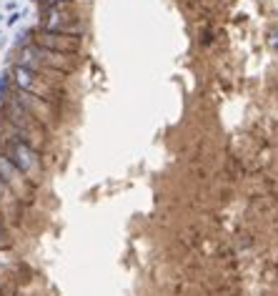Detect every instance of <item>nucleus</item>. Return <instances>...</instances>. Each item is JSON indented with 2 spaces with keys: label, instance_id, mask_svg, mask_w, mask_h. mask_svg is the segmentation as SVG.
Listing matches in <instances>:
<instances>
[{
  "label": "nucleus",
  "instance_id": "6e6552de",
  "mask_svg": "<svg viewBox=\"0 0 278 296\" xmlns=\"http://www.w3.org/2000/svg\"><path fill=\"white\" fill-rule=\"evenodd\" d=\"M0 23H5V18H3V13H0Z\"/></svg>",
  "mask_w": 278,
  "mask_h": 296
},
{
  "label": "nucleus",
  "instance_id": "7ed1b4c3",
  "mask_svg": "<svg viewBox=\"0 0 278 296\" xmlns=\"http://www.w3.org/2000/svg\"><path fill=\"white\" fill-rule=\"evenodd\" d=\"M10 83H13V73L3 71L0 73V103H5L10 98Z\"/></svg>",
  "mask_w": 278,
  "mask_h": 296
},
{
  "label": "nucleus",
  "instance_id": "f257e3e1",
  "mask_svg": "<svg viewBox=\"0 0 278 296\" xmlns=\"http://www.w3.org/2000/svg\"><path fill=\"white\" fill-rule=\"evenodd\" d=\"M15 136V133H13ZM20 173L23 176H33L38 171V156H35V148L28 146L25 141H20V138H10L5 143V153H3Z\"/></svg>",
  "mask_w": 278,
  "mask_h": 296
},
{
  "label": "nucleus",
  "instance_id": "39448f33",
  "mask_svg": "<svg viewBox=\"0 0 278 296\" xmlns=\"http://www.w3.org/2000/svg\"><path fill=\"white\" fill-rule=\"evenodd\" d=\"M40 3H46V5H60V0H40Z\"/></svg>",
  "mask_w": 278,
  "mask_h": 296
},
{
  "label": "nucleus",
  "instance_id": "f03ea898",
  "mask_svg": "<svg viewBox=\"0 0 278 296\" xmlns=\"http://www.w3.org/2000/svg\"><path fill=\"white\" fill-rule=\"evenodd\" d=\"M33 46L46 48V50H53V53H63V55H75L80 50V35H66V33L40 30L33 38Z\"/></svg>",
  "mask_w": 278,
  "mask_h": 296
},
{
  "label": "nucleus",
  "instance_id": "423d86ee",
  "mask_svg": "<svg viewBox=\"0 0 278 296\" xmlns=\"http://www.w3.org/2000/svg\"><path fill=\"white\" fill-rule=\"evenodd\" d=\"M5 43V38H3V30H0V46H3Z\"/></svg>",
  "mask_w": 278,
  "mask_h": 296
},
{
  "label": "nucleus",
  "instance_id": "0eeeda50",
  "mask_svg": "<svg viewBox=\"0 0 278 296\" xmlns=\"http://www.w3.org/2000/svg\"><path fill=\"white\" fill-rule=\"evenodd\" d=\"M273 46H276V48H278V38H273Z\"/></svg>",
  "mask_w": 278,
  "mask_h": 296
},
{
  "label": "nucleus",
  "instance_id": "20e7f679",
  "mask_svg": "<svg viewBox=\"0 0 278 296\" xmlns=\"http://www.w3.org/2000/svg\"><path fill=\"white\" fill-rule=\"evenodd\" d=\"M20 18H23V13L15 10V13H10V18L5 20V23H8V25H18V20H20Z\"/></svg>",
  "mask_w": 278,
  "mask_h": 296
},
{
  "label": "nucleus",
  "instance_id": "1a4fd4ad",
  "mask_svg": "<svg viewBox=\"0 0 278 296\" xmlns=\"http://www.w3.org/2000/svg\"><path fill=\"white\" fill-rule=\"evenodd\" d=\"M0 48H3V46H0Z\"/></svg>",
  "mask_w": 278,
  "mask_h": 296
}]
</instances>
